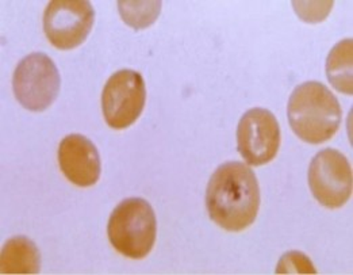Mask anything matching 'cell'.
<instances>
[{
	"mask_svg": "<svg viewBox=\"0 0 353 275\" xmlns=\"http://www.w3.org/2000/svg\"><path fill=\"white\" fill-rule=\"evenodd\" d=\"M353 39L334 45L327 56L326 75L332 86L347 95H353Z\"/></svg>",
	"mask_w": 353,
	"mask_h": 275,
	"instance_id": "11",
	"label": "cell"
},
{
	"mask_svg": "<svg viewBox=\"0 0 353 275\" xmlns=\"http://www.w3.org/2000/svg\"><path fill=\"white\" fill-rule=\"evenodd\" d=\"M281 146V126L276 117L265 108H250L237 128V148L248 164L259 167L270 163Z\"/></svg>",
	"mask_w": 353,
	"mask_h": 275,
	"instance_id": "8",
	"label": "cell"
},
{
	"mask_svg": "<svg viewBox=\"0 0 353 275\" xmlns=\"http://www.w3.org/2000/svg\"><path fill=\"white\" fill-rule=\"evenodd\" d=\"M309 187L318 204L327 209L344 207L352 196V169L336 149L318 152L309 167Z\"/></svg>",
	"mask_w": 353,
	"mask_h": 275,
	"instance_id": "5",
	"label": "cell"
},
{
	"mask_svg": "<svg viewBox=\"0 0 353 275\" xmlns=\"http://www.w3.org/2000/svg\"><path fill=\"white\" fill-rule=\"evenodd\" d=\"M118 10L126 25L134 30H141L157 21L161 1H118Z\"/></svg>",
	"mask_w": 353,
	"mask_h": 275,
	"instance_id": "12",
	"label": "cell"
},
{
	"mask_svg": "<svg viewBox=\"0 0 353 275\" xmlns=\"http://www.w3.org/2000/svg\"><path fill=\"white\" fill-rule=\"evenodd\" d=\"M292 6L295 7V11L302 21L309 23H318L327 17V14L333 7V1H323V3L292 1Z\"/></svg>",
	"mask_w": 353,
	"mask_h": 275,
	"instance_id": "14",
	"label": "cell"
},
{
	"mask_svg": "<svg viewBox=\"0 0 353 275\" xmlns=\"http://www.w3.org/2000/svg\"><path fill=\"white\" fill-rule=\"evenodd\" d=\"M95 10L85 0H54L43 14V32L53 46L70 50L80 46L94 26Z\"/></svg>",
	"mask_w": 353,
	"mask_h": 275,
	"instance_id": "7",
	"label": "cell"
},
{
	"mask_svg": "<svg viewBox=\"0 0 353 275\" xmlns=\"http://www.w3.org/2000/svg\"><path fill=\"white\" fill-rule=\"evenodd\" d=\"M276 274H316V269L305 254L291 251L281 258Z\"/></svg>",
	"mask_w": 353,
	"mask_h": 275,
	"instance_id": "13",
	"label": "cell"
},
{
	"mask_svg": "<svg viewBox=\"0 0 353 275\" xmlns=\"http://www.w3.org/2000/svg\"><path fill=\"white\" fill-rule=\"evenodd\" d=\"M1 274H37L41 269V255L36 244L25 236L6 241L0 258Z\"/></svg>",
	"mask_w": 353,
	"mask_h": 275,
	"instance_id": "10",
	"label": "cell"
},
{
	"mask_svg": "<svg viewBox=\"0 0 353 275\" xmlns=\"http://www.w3.org/2000/svg\"><path fill=\"white\" fill-rule=\"evenodd\" d=\"M59 164L65 178L79 187H91L101 178V158L95 144L81 135L63 138L59 146Z\"/></svg>",
	"mask_w": 353,
	"mask_h": 275,
	"instance_id": "9",
	"label": "cell"
},
{
	"mask_svg": "<svg viewBox=\"0 0 353 275\" xmlns=\"http://www.w3.org/2000/svg\"><path fill=\"white\" fill-rule=\"evenodd\" d=\"M60 73L53 60L43 53L22 59L12 76L17 101L30 111H43L53 104L60 91Z\"/></svg>",
	"mask_w": 353,
	"mask_h": 275,
	"instance_id": "4",
	"label": "cell"
},
{
	"mask_svg": "<svg viewBox=\"0 0 353 275\" xmlns=\"http://www.w3.org/2000/svg\"><path fill=\"white\" fill-rule=\"evenodd\" d=\"M292 132L309 144H322L333 138L341 124V106L326 86L318 82L299 84L287 106Z\"/></svg>",
	"mask_w": 353,
	"mask_h": 275,
	"instance_id": "2",
	"label": "cell"
},
{
	"mask_svg": "<svg viewBox=\"0 0 353 275\" xmlns=\"http://www.w3.org/2000/svg\"><path fill=\"white\" fill-rule=\"evenodd\" d=\"M260 187L254 172L239 162L219 166L206 189V207L212 221L229 232L250 227L260 209Z\"/></svg>",
	"mask_w": 353,
	"mask_h": 275,
	"instance_id": "1",
	"label": "cell"
},
{
	"mask_svg": "<svg viewBox=\"0 0 353 275\" xmlns=\"http://www.w3.org/2000/svg\"><path fill=\"white\" fill-rule=\"evenodd\" d=\"M157 221L153 207L143 198H128L115 207L107 225L108 240L126 258L142 259L153 248Z\"/></svg>",
	"mask_w": 353,
	"mask_h": 275,
	"instance_id": "3",
	"label": "cell"
},
{
	"mask_svg": "<svg viewBox=\"0 0 353 275\" xmlns=\"http://www.w3.org/2000/svg\"><path fill=\"white\" fill-rule=\"evenodd\" d=\"M146 88L141 73L121 69L107 80L102 93V110L107 125L121 131L132 126L141 115Z\"/></svg>",
	"mask_w": 353,
	"mask_h": 275,
	"instance_id": "6",
	"label": "cell"
}]
</instances>
